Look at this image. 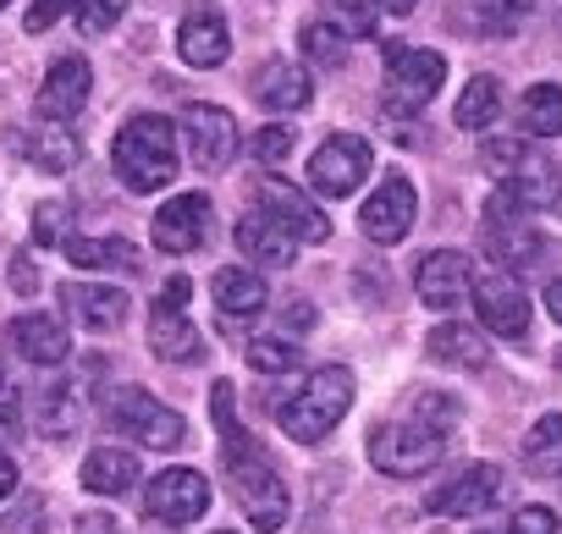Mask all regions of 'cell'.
Wrapping results in <instances>:
<instances>
[{
	"label": "cell",
	"instance_id": "cell-55",
	"mask_svg": "<svg viewBox=\"0 0 562 534\" xmlns=\"http://www.w3.org/2000/svg\"><path fill=\"white\" fill-rule=\"evenodd\" d=\"M215 534H226V529H215Z\"/></svg>",
	"mask_w": 562,
	"mask_h": 534
},
{
	"label": "cell",
	"instance_id": "cell-19",
	"mask_svg": "<svg viewBox=\"0 0 562 534\" xmlns=\"http://www.w3.org/2000/svg\"><path fill=\"white\" fill-rule=\"evenodd\" d=\"M177 50H182V61H188V67H199V72L221 67V61L232 56L226 18H221V12H210V7H193V12L182 18V29H177Z\"/></svg>",
	"mask_w": 562,
	"mask_h": 534
},
{
	"label": "cell",
	"instance_id": "cell-44",
	"mask_svg": "<svg viewBox=\"0 0 562 534\" xmlns=\"http://www.w3.org/2000/svg\"><path fill=\"white\" fill-rule=\"evenodd\" d=\"M18 441H23V408L0 402V446H18Z\"/></svg>",
	"mask_w": 562,
	"mask_h": 534
},
{
	"label": "cell",
	"instance_id": "cell-37",
	"mask_svg": "<svg viewBox=\"0 0 562 534\" xmlns=\"http://www.w3.org/2000/svg\"><path fill=\"white\" fill-rule=\"evenodd\" d=\"M524 155H529V144H524V138H491V144L480 149V166H485L496 182H507V177L524 166Z\"/></svg>",
	"mask_w": 562,
	"mask_h": 534
},
{
	"label": "cell",
	"instance_id": "cell-3",
	"mask_svg": "<svg viewBox=\"0 0 562 534\" xmlns=\"http://www.w3.org/2000/svg\"><path fill=\"white\" fill-rule=\"evenodd\" d=\"M348 408H353V375L342 364H326L276 408V419H281V430H288V441L315 446L348 419Z\"/></svg>",
	"mask_w": 562,
	"mask_h": 534
},
{
	"label": "cell",
	"instance_id": "cell-1",
	"mask_svg": "<svg viewBox=\"0 0 562 534\" xmlns=\"http://www.w3.org/2000/svg\"><path fill=\"white\" fill-rule=\"evenodd\" d=\"M458 430V402L452 397H414L403 419H386L370 430V463L392 479H419L430 474Z\"/></svg>",
	"mask_w": 562,
	"mask_h": 534
},
{
	"label": "cell",
	"instance_id": "cell-23",
	"mask_svg": "<svg viewBox=\"0 0 562 534\" xmlns=\"http://www.w3.org/2000/svg\"><path fill=\"white\" fill-rule=\"evenodd\" d=\"M149 348H155V359H166V364H199V359H204V342H199L193 320H188L177 304H155V309H149Z\"/></svg>",
	"mask_w": 562,
	"mask_h": 534
},
{
	"label": "cell",
	"instance_id": "cell-5",
	"mask_svg": "<svg viewBox=\"0 0 562 534\" xmlns=\"http://www.w3.org/2000/svg\"><path fill=\"white\" fill-rule=\"evenodd\" d=\"M226 468H232V485H237V507L248 512V523H254L259 534H276L281 523H288L293 496H288L281 474H276L259 452H243V457H232Z\"/></svg>",
	"mask_w": 562,
	"mask_h": 534
},
{
	"label": "cell",
	"instance_id": "cell-20",
	"mask_svg": "<svg viewBox=\"0 0 562 534\" xmlns=\"http://www.w3.org/2000/svg\"><path fill=\"white\" fill-rule=\"evenodd\" d=\"M61 309L83 331H116L127 320V293L122 287H105V282H67L61 287Z\"/></svg>",
	"mask_w": 562,
	"mask_h": 534
},
{
	"label": "cell",
	"instance_id": "cell-31",
	"mask_svg": "<svg viewBox=\"0 0 562 534\" xmlns=\"http://www.w3.org/2000/svg\"><path fill=\"white\" fill-rule=\"evenodd\" d=\"M34 166H45V171H67V166H78V138L56 122V127H45V133H18L12 138Z\"/></svg>",
	"mask_w": 562,
	"mask_h": 534
},
{
	"label": "cell",
	"instance_id": "cell-35",
	"mask_svg": "<svg viewBox=\"0 0 562 534\" xmlns=\"http://www.w3.org/2000/svg\"><path fill=\"white\" fill-rule=\"evenodd\" d=\"M293 364H299L293 337H259V342H248V370H259V375H288Z\"/></svg>",
	"mask_w": 562,
	"mask_h": 534
},
{
	"label": "cell",
	"instance_id": "cell-7",
	"mask_svg": "<svg viewBox=\"0 0 562 534\" xmlns=\"http://www.w3.org/2000/svg\"><path fill=\"white\" fill-rule=\"evenodd\" d=\"M474 259L469 253H458V248H436V253H425L419 264H414V293H419V304L425 309H458V304H469L474 298Z\"/></svg>",
	"mask_w": 562,
	"mask_h": 534
},
{
	"label": "cell",
	"instance_id": "cell-26",
	"mask_svg": "<svg viewBox=\"0 0 562 534\" xmlns=\"http://www.w3.org/2000/svg\"><path fill=\"white\" fill-rule=\"evenodd\" d=\"M138 485V457L127 446H94L83 457V490L94 496H127Z\"/></svg>",
	"mask_w": 562,
	"mask_h": 534
},
{
	"label": "cell",
	"instance_id": "cell-46",
	"mask_svg": "<svg viewBox=\"0 0 562 534\" xmlns=\"http://www.w3.org/2000/svg\"><path fill=\"white\" fill-rule=\"evenodd\" d=\"M188 293H193V287H188V276H171V282L160 287V304H177V309H182V304H188Z\"/></svg>",
	"mask_w": 562,
	"mask_h": 534
},
{
	"label": "cell",
	"instance_id": "cell-8",
	"mask_svg": "<svg viewBox=\"0 0 562 534\" xmlns=\"http://www.w3.org/2000/svg\"><path fill=\"white\" fill-rule=\"evenodd\" d=\"M370 144L364 138H353V133H337V138H326L315 155H310V188L321 193V198H348L364 177H370Z\"/></svg>",
	"mask_w": 562,
	"mask_h": 534
},
{
	"label": "cell",
	"instance_id": "cell-18",
	"mask_svg": "<svg viewBox=\"0 0 562 534\" xmlns=\"http://www.w3.org/2000/svg\"><path fill=\"white\" fill-rule=\"evenodd\" d=\"M254 100L265 105V111H276V116H288V111H310V100H315V83H310V72H304V61H265L259 67V78H254Z\"/></svg>",
	"mask_w": 562,
	"mask_h": 534
},
{
	"label": "cell",
	"instance_id": "cell-12",
	"mask_svg": "<svg viewBox=\"0 0 562 534\" xmlns=\"http://www.w3.org/2000/svg\"><path fill=\"white\" fill-rule=\"evenodd\" d=\"M414 215H419V193H414V182H408V177H386V182L364 198V209H359V231H364L370 242H403V237L414 231Z\"/></svg>",
	"mask_w": 562,
	"mask_h": 534
},
{
	"label": "cell",
	"instance_id": "cell-2",
	"mask_svg": "<svg viewBox=\"0 0 562 534\" xmlns=\"http://www.w3.org/2000/svg\"><path fill=\"white\" fill-rule=\"evenodd\" d=\"M111 166L133 193H160L177 182V133L166 116H133L122 122L116 144H111Z\"/></svg>",
	"mask_w": 562,
	"mask_h": 534
},
{
	"label": "cell",
	"instance_id": "cell-6",
	"mask_svg": "<svg viewBox=\"0 0 562 534\" xmlns=\"http://www.w3.org/2000/svg\"><path fill=\"white\" fill-rule=\"evenodd\" d=\"M441 83H447V61L436 50H419V45L386 50V111H425Z\"/></svg>",
	"mask_w": 562,
	"mask_h": 534
},
{
	"label": "cell",
	"instance_id": "cell-24",
	"mask_svg": "<svg viewBox=\"0 0 562 534\" xmlns=\"http://www.w3.org/2000/svg\"><path fill=\"white\" fill-rule=\"evenodd\" d=\"M265 209H276L281 220H288L299 242H326V237H331L326 209H321V204H310L293 182H281V177H265Z\"/></svg>",
	"mask_w": 562,
	"mask_h": 534
},
{
	"label": "cell",
	"instance_id": "cell-29",
	"mask_svg": "<svg viewBox=\"0 0 562 534\" xmlns=\"http://www.w3.org/2000/svg\"><path fill=\"white\" fill-rule=\"evenodd\" d=\"M524 468L535 479H557L562 474V413L535 419V430L524 435Z\"/></svg>",
	"mask_w": 562,
	"mask_h": 534
},
{
	"label": "cell",
	"instance_id": "cell-50",
	"mask_svg": "<svg viewBox=\"0 0 562 534\" xmlns=\"http://www.w3.org/2000/svg\"><path fill=\"white\" fill-rule=\"evenodd\" d=\"M546 315H551V320L562 326V276H557V282L546 287Z\"/></svg>",
	"mask_w": 562,
	"mask_h": 534
},
{
	"label": "cell",
	"instance_id": "cell-51",
	"mask_svg": "<svg viewBox=\"0 0 562 534\" xmlns=\"http://www.w3.org/2000/svg\"><path fill=\"white\" fill-rule=\"evenodd\" d=\"M419 7V0H381V12H392V18H408Z\"/></svg>",
	"mask_w": 562,
	"mask_h": 534
},
{
	"label": "cell",
	"instance_id": "cell-22",
	"mask_svg": "<svg viewBox=\"0 0 562 534\" xmlns=\"http://www.w3.org/2000/svg\"><path fill=\"white\" fill-rule=\"evenodd\" d=\"M12 348H18L29 364L56 370V364H67L72 337H67V326H61L56 315H18V320H12Z\"/></svg>",
	"mask_w": 562,
	"mask_h": 534
},
{
	"label": "cell",
	"instance_id": "cell-33",
	"mask_svg": "<svg viewBox=\"0 0 562 534\" xmlns=\"http://www.w3.org/2000/svg\"><path fill=\"white\" fill-rule=\"evenodd\" d=\"M232 397H237L232 380H215V391H210V413H215V430H221V441H226V463L248 452V435L237 430V408H232Z\"/></svg>",
	"mask_w": 562,
	"mask_h": 534
},
{
	"label": "cell",
	"instance_id": "cell-14",
	"mask_svg": "<svg viewBox=\"0 0 562 534\" xmlns=\"http://www.w3.org/2000/svg\"><path fill=\"white\" fill-rule=\"evenodd\" d=\"M144 512L160 523H193L210 512V479L199 468H166L144 490Z\"/></svg>",
	"mask_w": 562,
	"mask_h": 534
},
{
	"label": "cell",
	"instance_id": "cell-53",
	"mask_svg": "<svg viewBox=\"0 0 562 534\" xmlns=\"http://www.w3.org/2000/svg\"><path fill=\"white\" fill-rule=\"evenodd\" d=\"M0 380H7V370H0Z\"/></svg>",
	"mask_w": 562,
	"mask_h": 534
},
{
	"label": "cell",
	"instance_id": "cell-36",
	"mask_svg": "<svg viewBox=\"0 0 562 534\" xmlns=\"http://www.w3.org/2000/svg\"><path fill=\"white\" fill-rule=\"evenodd\" d=\"M348 39H353V34H342L337 23H310V29H304V56H310L315 67H337L342 50H348Z\"/></svg>",
	"mask_w": 562,
	"mask_h": 534
},
{
	"label": "cell",
	"instance_id": "cell-41",
	"mask_svg": "<svg viewBox=\"0 0 562 534\" xmlns=\"http://www.w3.org/2000/svg\"><path fill=\"white\" fill-rule=\"evenodd\" d=\"M83 7V0H34V7H29V18H23V29L29 34H45V29H56L67 12H78Z\"/></svg>",
	"mask_w": 562,
	"mask_h": 534
},
{
	"label": "cell",
	"instance_id": "cell-9",
	"mask_svg": "<svg viewBox=\"0 0 562 534\" xmlns=\"http://www.w3.org/2000/svg\"><path fill=\"white\" fill-rule=\"evenodd\" d=\"M485 253H491V264L496 271H524V264L540 253V231L535 226H524V209L496 188L491 193V204H485Z\"/></svg>",
	"mask_w": 562,
	"mask_h": 534
},
{
	"label": "cell",
	"instance_id": "cell-40",
	"mask_svg": "<svg viewBox=\"0 0 562 534\" xmlns=\"http://www.w3.org/2000/svg\"><path fill=\"white\" fill-rule=\"evenodd\" d=\"M122 7L127 0H83L78 7V29L94 39V34H105V29H116V18H122Z\"/></svg>",
	"mask_w": 562,
	"mask_h": 534
},
{
	"label": "cell",
	"instance_id": "cell-52",
	"mask_svg": "<svg viewBox=\"0 0 562 534\" xmlns=\"http://www.w3.org/2000/svg\"><path fill=\"white\" fill-rule=\"evenodd\" d=\"M7 7H12V0H0V12H7Z\"/></svg>",
	"mask_w": 562,
	"mask_h": 534
},
{
	"label": "cell",
	"instance_id": "cell-4",
	"mask_svg": "<svg viewBox=\"0 0 562 534\" xmlns=\"http://www.w3.org/2000/svg\"><path fill=\"white\" fill-rule=\"evenodd\" d=\"M105 419H111L127 441H138V446H149V452H177V446L188 441L182 413L166 408L160 397H149L144 386H122V391H111Z\"/></svg>",
	"mask_w": 562,
	"mask_h": 534
},
{
	"label": "cell",
	"instance_id": "cell-17",
	"mask_svg": "<svg viewBox=\"0 0 562 534\" xmlns=\"http://www.w3.org/2000/svg\"><path fill=\"white\" fill-rule=\"evenodd\" d=\"M89 89H94L89 61H83V56H61V61L45 72V83H40V116H45V122H72V116L83 111Z\"/></svg>",
	"mask_w": 562,
	"mask_h": 534
},
{
	"label": "cell",
	"instance_id": "cell-39",
	"mask_svg": "<svg viewBox=\"0 0 562 534\" xmlns=\"http://www.w3.org/2000/svg\"><path fill=\"white\" fill-rule=\"evenodd\" d=\"M326 7H331V23H337L342 34H370L381 0H326Z\"/></svg>",
	"mask_w": 562,
	"mask_h": 534
},
{
	"label": "cell",
	"instance_id": "cell-16",
	"mask_svg": "<svg viewBox=\"0 0 562 534\" xmlns=\"http://www.w3.org/2000/svg\"><path fill=\"white\" fill-rule=\"evenodd\" d=\"M210 237V198L204 193H177L155 215V248L160 253H193Z\"/></svg>",
	"mask_w": 562,
	"mask_h": 534
},
{
	"label": "cell",
	"instance_id": "cell-13",
	"mask_svg": "<svg viewBox=\"0 0 562 534\" xmlns=\"http://www.w3.org/2000/svg\"><path fill=\"white\" fill-rule=\"evenodd\" d=\"M502 501V468L496 463H469L463 474H452L447 485H436L425 496V507L436 518H474V512H491Z\"/></svg>",
	"mask_w": 562,
	"mask_h": 534
},
{
	"label": "cell",
	"instance_id": "cell-43",
	"mask_svg": "<svg viewBox=\"0 0 562 534\" xmlns=\"http://www.w3.org/2000/svg\"><path fill=\"white\" fill-rule=\"evenodd\" d=\"M507 534H557V512L551 507H518Z\"/></svg>",
	"mask_w": 562,
	"mask_h": 534
},
{
	"label": "cell",
	"instance_id": "cell-32",
	"mask_svg": "<svg viewBox=\"0 0 562 534\" xmlns=\"http://www.w3.org/2000/svg\"><path fill=\"white\" fill-rule=\"evenodd\" d=\"M524 127L535 138H557L562 133V89L557 83H535L524 94Z\"/></svg>",
	"mask_w": 562,
	"mask_h": 534
},
{
	"label": "cell",
	"instance_id": "cell-45",
	"mask_svg": "<svg viewBox=\"0 0 562 534\" xmlns=\"http://www.w3.org/2000/svg\"><path fill=\"white\" fill-rule=\"evenodd\" d=\"M72 534H122V529H116V518H105V512H83V518L72 523Z\"/></svg>",
	"mask_w": 562,
	"mask_h": 534
},
{
	"label": "cell",
	"instance_id": "cell-49",
	"mask_svg": "<svg viewBox=\"0 0 562 534\" xmlns=\"http://www.w3.org/2000/svg\"><path fill=\"white\" fill-rule=\"evenodd\" d=\"M12 490H18V463H12L7 452H0V501H7Z\"/></svg>",
	"mask_w": 562,
	"mask_h": 534
},
{
	"label": "cell",
	"instance_id": "cell-15",
	"mask_svg": "<svg viewBox=\"0 0 562 534\" xmlns=\"http://www.w3.org/2000/svg\"><path fill=\"white\" fill-rule=\"evenodd\" d=\"M237 253L248 264H259V271H288L293 253H299V237H293V226L281 220L276 209L259 204V209H248L237 220Z\"/></svg>",
	"mask_w": 562,
	"mask_h": 534
},
{
	"label": "cell",
	"instance_id": "cell-34",
	"mask_svg": "<svg viewBox=\"0 0 562 534\" xmlns=\"http://www.w3.org/2000/svg\"><path fill=\"white\" fill-rule=\"evenodd\" d=\"M72 397H78L72 386L45 391V402H40V430H45L50 441H61V435H72V430H78V402H72Z\"/></svg>",
	"mask_w": 562,
	"mask_h": 534
},
{
	"label": "cell",
	"instance_id": "cell-42",
	"mask_svg": "<svg viewBox=\"0 0 562 534\" xmlns=\"http://www.w3.org/2000/svg\"><path fill=\"white\" fill-rule=\"evenodd\" d=\"M61 237H67V204H40V209H34V242L50 248V242H61Z\"/></svg>",
	"mask_w": 562,
	"mask_h": 534
},
{
	"label": "cell",
	"instance_id": "cell-54",
	"mask_svg": "<svg viewBox=\"0 0 562 534\" xmlns=\"http://www.w3.org/2000/svg\"><path fill=\"white\" fill-rule=\"evenodd\" d=\"M491 7H502V0H491Z\"/></svg>",
	"mask_w": 562,
	"mask_h": 534
},
{
	"label": "cell",
	"instance_id": "cell-10",
	"mask_svg": "<svg viewBox=\"0 0 562 534\" xmlns=\"http://www.w3.org/2000/svg\"><path fill=\"white\" fill-rule=\"evenodd\" d=\"M182 138H188V155H193V166L204 177L210 171H226L232 155H237V122H232V111L204 105V100L182 105Z\"/></svg>",
	"mask_w": 562,
	"mask_h": 534
},
{
	"label": "cell",
	"instance_id": "cell-27",
	"mask_svg": "<svg viewBox=\"0 0 562 534\" xmlns=\"http://www.w3.org/2000/svg\"><path fill=\"white\" fill-rule=\"evenodd\" d=\"M67 259L78 271H138L144 253L127 237H67Z\"/></svg>",
	"mask_w": 562,
	"mask_h": 534
},
{
	"label": "cell",
	"instance_id": "cell-38",
	"mask_svg": "<svg viewBox=\"0 0 562 534\" xmlns=\"http://www.w3.org/2000/svg\"><path fill=\"white\" fill-rule=\"evenodd\" d=\"M248 155L259 160V166H281V160H288L293 155V127H259L254 138H248Z\"/></svg>",
	"mask_w": 562,
	"mask_h": 534
},
{
	"label": "cell",
	"instance_id": "cell-25",
	"mask_svg": "<svg viewBox=\"0 0 562 534\" xmlns=\"http://www.w3.org/2000/svg\"><path fill=\"white\" fill-rule=\"evenodd\" d=\"M265 304H270V287L259 271H215V309L226 315V326L254 320Z\"/></svg>",
	"mask_w": 562,
	"mask_h": 534
},
{
	"label": "cell",
	"instance_id": "cell-30",
	"mask_svg": "<svg viewBox=\"0 0 562 534\" xmlns=\"http://www.w3.org/2000/svg\"><path fill=\"white\" fill-rule=\"evenodd\" d=\"M496 111H502V83L485 72V78H469V89H463L458 105H452V122H458L463 133H480V127L496 122Z\"/></svg>",
	"mask_w": 562,
	"mask_h": 534
},
{
	"label": "cell",
	"instance_id": "cell-48",
	"mask_svg": "<svg viewBox=\"0 0 562 534\" xmlns=\"http://www.w3.org/2000/svg\"><path fill=\"white\" fill-rule=\"evenodd\" d=\"M12 287H18V293H34V287H40V282H34V264H29V259H12Z\"/></svg>",
	"mask_w": 562,
	"mask_h": 534
},
{
	"label": "cell",
	"instance_id": "cell-11",
	"mask_svg": "<svg viewBox=\"0 0 562 534\" xmlns=\"http://www.w3.org/2000/svg\"><path fill=\"white\" fill-rule=\"evenodd\" d=\"M469 304H474V315H480V326H485L491 337L518 342V337L529 331V293H524V282H518L513 271H491V276H480Z\"/></svg>",
	"mask_w": 562,
	"mask_h": 534
},
{
	"label": "cell",
	"instance_id": "cell-47",
	"mask_svg": "<svg viewBox=\"0 0 562 534\" xmlns=\"http://www.w3.org/2000/svg\"><path fill=\"white\" fill-rule=\"evenodd\" d=\"M310 326H315V309L310 304H288V337L293 331H310Z\"/></svg>",
	"mask_w": 562,
	"mask_h": 534
},
{
	"label": "cell",
	"instance_id": "cell-21",
	"mask_svg": "<svg viewBox=\"0 0 562 534\" xmlns=\"http://www.w3.org/2000/svg\"><path fill=\"white\" fill-rule=\"evenodd\" d=\"M502 193H507L518 209H557V204H562V171H557V160H551V155L529 149V155H524V166L502 182Z\"/></svg>",
	"mask_w": 562,
	"mask_h": 534
},
{
	"label": "cell",
	"instance_id": "cell-28",
	"mask_svg": "<svg viewBox=\"0 0 562 534\" xmlns=\"http://www.w3.org/2000/svg\"><path fill=\"white\" fill-rule=\"evenodd\" d=\"M430 359H436V364H452V370H480V364H485L480 326H463V320L436 326V331H430Z\"/></svg>",
	"mask_w": 562,
	"mask_h": 534
}]
</instances>
